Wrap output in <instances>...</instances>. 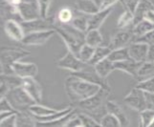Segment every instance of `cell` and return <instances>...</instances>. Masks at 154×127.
<instances>
[{
    "label": "cell",
    "instance_id": "obj_1",
    "mask_svg": "<svg viewBox=\"0 0 154 127\" xmlns=\"http://www.w3.org/2000/svg\"><path fill=\"white\" fill-rule=\"evenodd\" d=\"M64 88L69 99L74 104L95 96L100 90V86L84 81L74 76H70L65 79Z\"/></svg>",
    "mask_w": 154,
    "mask_h": 127
},
{
    "label": "cell",
    "instance_id": "obj_2",
    "mask_svg": "<svg viewBox=\"0 0 154 127\" xmlns=\"http://www.w3.org/2000/svg\"><path fill=\"white\" fill-rule=\"evenodd\" d=\"M110 92L111 91L100 88L95 96L77 103V108L82 111L81 113L88 115L89 117L100 122V119L107 114L106 101H107V97L109 96Z\"/></svg>",
    "mask_w": 154,
    "mask_h": 127
},
{
    "label": "cell",
    "instance_id": "obj_3",
    "mask_svg": "<svg viewBox=\"0 0 154 127\" xmlns=\"http://www.w3.org/2000/svg\"><path fill=\"white\" fill-rule=\"evenodd\" d=\"M54 30L61 38L68 51L78 56L82 45L85 44V33L74 28L71 24H58L56 21Z\"/></svg>",
    "mask_w": 154,
    "mask_h": 127
},
{
    "label": "cell",
    "instance_id": "obj_4",
    "mask_svg": "<svg viewBox=\"0 0 154 127\" xmlns=\"http://www.w3.org/2000/svg\"><path fill=\"white\" fill-rule=\"evenodd\" d=\"M5 98L15 112H29L30 108L36 104L22 86L12 89Z\"/></svg>",
    "mask_w": 154,
    "mask_h": 127
},
{
    "label": "cell",
    "instance_id": "obj_5",
    "mask_svg": "<svg viewBox=\"0 0 154 127\" xmlns=\"http://www.w3.org/2000/svg\"><path fill=\"white\" fill-rule=\"evenodd\" d=\"M29 55L30 52L23 49L3 47L1 49V60H0L1 75H13V65Z\"/></svg>",
    "mask_w": 154,
    "mask_h": 127
},
{
    "label": "cell",
    "instance_id": "obj_6",
    "mask_svg": "<svg viewBox=\"0 0 154 127\" xmlns=\"http://www.w3.org/2000/svg\"><path fill=\"white\" fill-rule=\"evenodd\" d=\"M57 67L61 69H65V70L72 72H79L89 69L92 65L87 64V63L82 62L78 56H76L71 52H67L64 56H62L57 61Z\"/></svg>",
    "mask_w": 154,
    "mask_h": 127
},
{
    "label": "cell",
    "instance_id": "obj_7",
    "mask_svg": "<svg viewBox=\"0 0 154 127\" xmlns=\"http://www.w3.org/2000/svg\"><path fill=\"white\" fill-rule=\"evenodd\" d=\"M124 102L129 108L136 110L138 112H143L147 109L146 93L138 88H133L124 98Z\"/></svg>",
    "mask_w": 154,
    "mask_h": 127
},
{
    "label": "cell",
    "instance_id": "obj_8",
    "mask_svg": "<svg viewBox=\"0 0 154 127\" xmlns=\"http://www.w3.org/2000/svg\"><path fill=\"white\" fill-rule=\"evenodd\" d=\"M71 76L77 77L79 78L82 79V80H84V81H87L89 83L98 85L103 89L111 91V88H110V85L108 84V82L106 81V79L100 77L98 75V74L96 73V71H95L94 66H91L89 69H86V70H83V71L72 72Z\"/></svg>",
    "mask_w": 154,
    "mask_h": 127
},
{
    "label": "cell",
    "instance_id": "obj_9",
    "mask_svg": "<svg viewBox=\"0 0 154 127\" xmlns=\"http://www.w3.org/2000/svg\"><path fill=\"white\" fill-rule=\"evenodd\" d=\"M22 28L24 30L25 35L35 33V32H43V31H50L54 30L55 19L52 18H38L31 21H23Z\"/></svg>",
    "mask_w": 154,
    "mask_h": 127
},
{
    "label": "cell",
    "instance_id": "obj_10",
    "mask_svg": "<svg viewBox=\"0 0 154 127\" xmlns=\"http://www.w3.org/2000/svg\"><path fill=\"white\" fill-rule=\"evenodd\" d=\"M132 42H134V36L131 30H120L112 36L108 47L114 51L128 47Z\"/></svg>",
    "mask_w": 154,
    "mask_h": 127
},
{
    "label": "cell",
    "instance_id": "obj_11",
    "mask_svg": "<svg viewBox=\"0 0 154 127\" xmlns=\"http://www.w3.org/2000/svg\"><path fill=\"white\" fill-rule=\"evenodd\" d=\"M13 72L15 76L21 78H35L38 76V67L33 62L17 61L13 65Z\"/></svg>",
    "mask_w": 154,
    "mask_h": 127
},
{
    "label": "cell",
    "instance_id": "obj_12",
    "mask_svg": "<svg viewBox=\"0 0 154 127\" xmlns=\"http://www.w3.org/2000/svg\"><path fill=\"white\" fill-rule=\"evenodd\" d=\"M55 30L43 31V32H35L25 35V38L21 41V43L26 46H41L44 45L48 41L54 34Z\"/></svg>",
    "mask_w": 154,
    "mask_h": 127
},
{
    "label": "cell",
    "instance_id": "obj_13",
    "mask_svg": "<svg viewBox=\"0 0 154 127\" xmlns=\"http://www.w3.org/2000/svg\"><path fill=\"white\" fill-rule=\"evenodd\" d=\"M17 8L23 21H31L41 18L40 10L35 1H23Z\"/></svg>",
    "mask_w": 154,
    "mask_h": 127
},
{
    "label": "cell",
    "instance_id": "obj_14",
    "mask_svg": "<svg viewBox=\"0 0 154 127\" xmlns=\"http://www.w3.org/2000/svg\"><path fill=\"white\" fill-rule=\"evenodd\" d=\"M4 31L8 38L13 39L14 41L20 42L25 38V33L20 22L15 20H7L4 21Z\"/></svg>",
    "mask_w": 154,
    "mask_h": 127
},
{
    "label": "cell",
    "instance_id": "obj_15",
    "mask_svg": "<svg viewBox=\"0 0 154 127\" xmlns=\"http://www.w3.org/2000/svg\"><path fill=\"white\" fill-rule=\"evenodd\" d=\"M149 46L142 42H132L128 46L130 59L136 62H145L147 60Z\"/></svg>",
    "mask_w": 154,
    "mask_h": 127
},
{
    "label": "cell",
    "instance_id": "obj_16",
    "mask_svg": "<svg viewBox=\"0 0 154 127\" xmlns=\"http://www.w3.org/2000/svg\"><path fill=\"white\" fill-rule=\"evenodd\" d=\"M22 87L28 93L29 96L35 100V103L39 104L42 100V87L35 78H24Z\"/></svg>",
    "mask_w": 154,
    "mask_h": 127
},
{
    "label": "cell",
    "instance_id": "obj_17",
    "mask_svg": "<svg viewBox=\"0 0 154 127\" xmlns=\"http://www.w3.org/2000/svg\"><path fill=\"white\" fill-rule=\"evenodd\" d=\"M106 110L107 113L113 115L115 118L119 119L122 127H127L129 125V119L126 116L123 107L119 103H117L113 100H108L106 101Z\"/></svg>",
    "mask_w": 154,
    "mask_h": 127
},
{
    "label": "cell",
    "instance_id": "obj_18",
    "mask_svg": "<svg viewBox=\"0 0 154 127\" xmlns=\"http://www.w3.org/2000/svg\"><path fill=\"white\" fill-rule=\"evenodd\" d=\"M113 12V7L105 10H100L97 14L90 15L89 23H88V31L89 30H99L100 26L103 24L105 19L107 18L111 13Z\"/></svg>",
    "mask_w": 154,
    "mask_h": 127
},
{
    "label": "cell",
    "instance_id": "obj_19",
    "mask_svg": "<svg viewBox=\"0 0 154 127\" xmlns=\"http://www.w3.org/2000/svg\"><path fill=\"white\" fill-rule=\"evenodd\" d=\"M142 63L143 62H136L132 59H128L122 62L114 63V66H115V70L122 71L135 78L137 77V73L139 71Z\"/></svg>",
    "mask_w": 154,
    "mask_h": 127
},
{
    "label": "cell",
    "instance_id": "obj_20",
    "mask_svg": "<svg viewBox=\"0 0 154 127\" xmlns=\"http://www.w3.org/2000/svg\"><path fill=\"white\" fill-rule=\"evenodd\" d=\"M75 10L82 14L92 15L100 12V5L95 0H76Z\"/></svg>",
    "mask_w": 154,
    "mask_h": 127
},
{
    "label": "cell",
    "instance_id": "obj_21",
    "mask_svg": "<svg viewBox=\"0 0 154 127\" xmlns=\"http://www.w3.org/2000/svg\"><path fill=\"white\" fill-rule=\"evenodd\" d=\"M1 18L4 21L15 20L20 23L23 22V19L19 14L18 8L15 6H12V5H9L7 3H5L4 1L1 4Z\"/></svg>",
    "mask_w": 154,
    "mask_h": 127
},
{
    "label": "cell",
    "instance_id": "obj_22",
    "mask_svg": "<svg viewBox=\"0 0 154 127\" xmlns=\"http://www.w3.org/2000/svg\"><path fill=\"white\" fill-rule=\"evenodd\" d=\"M38 121L30 112H17L15 115V127H36Z\"/></svg>",
    "mask_w": 154,
    "mask_h": 127
},
{
    "label": "cell",
    "instance_id": "obj_23",
    "mask_svg": "<svg viewBox=\"0 0 154 127\" xmlns=\"http://www.w3.org/2000/svg\"><path fill=\"white\" fill-rule=\"evenodd\" d=\"M152 77H154V62L147 60L143 62L135 79L138 82H142Z\"/></svg>",
    "mask_w": 154,
    "mask_h": 127
},
{
    "label": "cell",
    "instance_id": "obj_24",
    "mask_svg": "<svg viewBox=\"0 0 154 127\" xmlns=\"http://www.w3.org/2000/svg\"><path fill=\"white\" fill-rule=\"evenodd\" d=\"M89 17H90V15L82 14L81 12H78L77 10H75V15H74V18L71 21L70 24L74 28H76L79 31L86 34V32L88 31Z\"/></svg>",
    "mask_w": 154,
    "mask_h": 127
},
{
    "label": "cell",
    "instance_id": "obj_25",
    "mask_svg": "<svg viewBox=\"0 0 154 127\" xmlns=\"http://www.w3.org/2000/svg\"><path fill=\"white\" fill-rule=\"evenodd\" d=\"M132 34H133L134 36V41L138 38H142L145 35L148 34L149 32L154 30V24L148 22L147 20H142L140 22H138L137 24H135L132 29H130Z\"/></svg>",
    "mask_w": 154,
    "mask_h": 127
},
{
    "label": "cell",
    "instance_id": "obj_26",
    "mask_svg": "<svg viewBox=\"0 0 154 127\" xmlns=\"http://www.w3.org/2000/svg\"><path fill=\"white\" fill-rule=\"evenodd\" d=\"M94 69L100 77L106 79V77H107L111 73L115 71V66H114V63L109 59H105L100 62L97 63L96 65H94Z\"/></svg>",
    "mask_w": 154,
    "mask_h": 127
},
{
    "label": "cell",
    "instance_id": "obj_27",
    "mask_svg": "<svg viewBox=\"0 0 154 127\" xmlns=\"http://www.w3.org/2000/svg\"><path fill=\"white\" fill-rule=\"evenodd\" d=\"M75 15V9L71 7H62L57 12L55 17V21L58 24H70Z\"/></svg>",
    "mask_w": 154,
    "mask_h": 127
},
{
    "label": "cell",
    "instance_id": "obj_28",
    "mask_svg": "<svg viewBox=\"0 0 154 127\" xmlns=\"http://www.w3.org/2000/svg\"><path fill=\"white\" fill-rule=\"evenodd\" d=\"M60 110H56V109H53V108H49V107H46L44 105H41V104H35L33 105L29 112L34 116V117L36 118H47V117H50V116H53L57 114Z\"/></svg>",
    "mask_w": 154,
    "mask_h": 127
},
{
    "label": "cell",
    "instance_id": "obj_29",
    "mask_svg": "<svg viewBox=\"0 0 154 127\" xmlns=\"http://www.w3.org/2000/svg\"><path fill=\"white\" fill-rule=\"evenodd\" d=\"M134 25V14L129 11L125 10L122 14L118 21H117V28L119 30H127Z\"/></svg>",
    "mask_w": 154,
    "mask_h": 127
},
{
    "label": "cell",
    "instance_id": "obj_30",
    "mask_svg": "<svg viewBox=\"0 0 154 127\" xmlns=\"http://www.w3.org/2000/svg\"><path fill=\"white\" fill-rule=\"evenodd\" d=\"M154 9V4L150 0H141L134 13V25L144 20V15L148 10ZM133 25V26H134Z\"/></svg>",
    "mask_w": 154,
    "mask_h": 127
},
{
    "label": "cell",
    "instance_id": "obj_31",
    "mask_svg": "<svg viewBox=\"0 0 154 127\" xmlns=\"http://www.w3.org/2000/svg\"><path fill=\"white\" fill-rule=\"evenodd\" d=\"M103 41V38L100 30H89L86 32L85 44L93 47V48H98V47L102 46Z\"/></svg>",
    "mask_w": 154,
    "mask_h": 127
},
{
    "label": "cell",
    "instance_id": "obj_32",
    "mask_svg": "<svg viewBox=\"0 0 154 127\" xmlns=\"http://www.w3.org/2000/svg\"><path fill=\"white\" fill-rule=\"evenodd\" d=\"M111 50L108 46H100L98 48L95 49V52H94V55H93V57L91 61L89 62L90 65H96L97 63L100 62L102 60L105 59H108L109 55L111 54Z\"/></svg>",
    "mask_w": 154,
    "mask_h": 127
},
{
    "label": "cell",
    "instance_id": "obj_33",
    "mask_svg": "<svg viewBox=\"0 0 154 127\" xmlns=\"http://www.w3.org/2000/svg\"><path fill=\"white\" fill-rule=\"evenodd\" d=\"M77 109L75 108V110L71 112L70 114H68L65 117H63L60 119H57L54 121H50V122H38V125L36 127H64V125L70 120L74 116L77 115Z\"/></svg>",
    "mask_w": 154,
    "mask_h": 127
},
{
    "label": "cell",
    "instance_id": "obj_34",
    "mask_svg": "<svg viewBox=\"0 0 154 127\" xmlns=\"http://www.w3.org/2000/svg\"><path fill=\"white\" fill-rule=\"evenodd\" d=\"M108 59L113 63L122 62V61H125V60L131 59H130V55H129L128 47L112 51V52H111V54L109 55Z\"/></svg>",
    "mask_w": 154,
    "mask_h": 127
},
{
    "label": "cell",
    "instance_id": "obj_35",
    "mask_svg": "<svg viewBox=\"0 0 154 127\" xmlns=\"http://www.w3.org/2000/svg\"><path fill=\"white\" fill-rule=\"evenodd\" d=\"M95 49H96V48H93V47L89 46L87 44H83L82 47L81 48V51H79V53L78 57L82 62L89 64V62L91 61L92 57H93Z\"/></svg>",
    "mask_w": 154,
    "mask_h": 127
},
{
    "label": "cell",
    "instance_id": "obj_36",
    "mask_svg": "<svg viewBox=\"0 0 154 127\" xmlns=\"http://www.w3.org/2000/svg\"><path fill=\"white\" fill-rule=\"evenodd\" d=\"M100 123L103 125V127H122L119 119L109 113L106 114L104 117L100 119Z\"/></svg>",
    "mask_w": 154,
    "mask_h": 127
},
{
    "label": "cell",
    "instance_id": "obj_37",
    "mask_svg": "<svg viewBox=\"0 0 154 127\" xmlns=\"http://www.w3.org/2000/svg\"><path fill=\"white\" fill-rule=\"evenodd\" d=\"M53 1H54V0H35V2L38 3L39 10H40L41 18H44V19L48 18L49 11L52 6Z\"/></svg>",
    "mask_w": 154,
    "mask_h": 127
},
{
    "label": "cell",
    "instance_id": "obj_38",
    "mask_svg": "<svg viewBox=\"0 0 154 127\" xmlns=\"http://www.w3.org/2000/svg\"><path fill=\"white\" fill-rule=\"evenodd\" d=\"M140 118L143 127H148L154 119V110L146 109L143 112H140Z\"/></svg>",
    "mask_w": 154,
    "mask_h": 127
},
{
    "label": "cell",
    "instance_id": "obj_39",
    "mask_svg": "<svg viewBox=\"0 0 154 127\" xmlns=\"http://www.w3.org/2000/svg\"><path fill=\"white\" fill-rule=\"evenodd\" d=\"M78 116H79V118L81 119L82 123L85 127H103V125L100 124L98 120L94 119L91 117H89V116L86 114L79 113Z\"/></svg>",
    "mask_w": 154,
    "mask_h": 127
},
{
    "label": "cell",
    "instance_id": "obj_40",
    "mask_svg": "<svg viewBox=\"0 0 154 127\" xmlns=\"http://www.w3.org/2000/svg\"><path fill=\"white\" fill-rule=\"evenodd\" d=\"M136 88L140 89L143 92L147 93V94L154 93V77L149 78L145 81H142V82H138Z\"/></svg>",
    "mask_w": 154,
    "mask_h": 127
},
{
    "label": "cell",
    "instance_id": "obj_41",
    "mask_svg": "<svg viewBox=\"0 0 154 127\" xmlns=\"http://www.w3.org/2000/svg\"><path fill=\"white\" fill-rule=\"evenodd\" d=\"M120 2L123 5L125 10L129 11V12L134 14L141 0H120Z\"/></svg>",
    "mask_w": 154,
    "mask_h": 127
},
{
    "label": "cell",
    "instance_id": "obj_42",
    "mask_svg": "<svg viewBox=\"0 0 154 127\" xmlns=\"http://www.w3.org/2000/svg\"><path fill=\"white\" fill-rule=\"evenodd\" d=\"M134 42H142V43L147 44L148 46L154 45V30L145 35L144 36H142V38L136 39Z\"/></svg>",
    "mask_w": 154,
    "mask_h": 127
},
{
    "label": "cell",
    "instance_id": "obj_43",
    "mask_svg": "<svg viewBox=\"0 0 154 127\" xmlns=\"http://www.w3.org/2000/svg\"><path fill=\"white\" fill-rule=\"evenodd\" d=\"M1 112H15L6 98H2L0 99V113Z\"/></svg>",
    "mask_w": 154,
    "mask_h": 127
},
{
    "label": "cell",
    "instance_id": "obj_44",
    "mask_svg": "<svg viewBox=\"0 0 154 127\" xmlns=\"http://www.w3.org/2000/svg\"><path fill=\"white\" fill-rule=\"evenodd\" d=\"M15 115L4 120H0V127H15Z\"/></svg>",
    "mask_w": 154,
    "mask_h": 127
},
{
    "label": "cell",
    "instance_id": "obj_45",
    "mask_svg": "<svg viewBox=\"0 0 154 127\" xmlns=\"http://www.w3.org/2000/svg\"><path fill=\"white\" fill-rule=\"evenodd\" d=\"M82 124V120L79 118L78 114L75 115L74 117L68 121V122L64 125V127H78L79 125Z\"/></svg>",
    "mask_w": 154,
    "mask_h": 127
},
{
    "label": "cell",
    "instance_id": "obj_46",
    "mask_svg": "<svg viewBox=\"0 0 154 127\" xmlns=\"http://www.w3.org/2000/svg\"><path fill=\"white\" fill-rule=\"evenodd\" d=\"M120 1V0H102L100 4V10H105L108 8H112L116 2Z\"/></svg>",
    "mask_w": 154,
    "mask_h": 127
},
{
    "label": "cell",
    "instance_id": "obj_47",
    "mask_svg": "<svg viewBox=\"0 0 154 127\" xmlns=\"http://www.w3.org/2000/svg\"><path fill=\"white\" fill-rule=\"evenodd\" d=\"M146 98L147 109L154 110V93H152V94L146 93Z\"/></svg>",
    "mask_w": 154,
    "mask_h": 127
},
{
    "label": "cell",
    "instance_id": "obj_48",
    "mask_svg": "<svg viewBox=\"0 0 154 127\" xmlns=\"http://www.w3.org/2000/svg\"><path fill=\"white\" fill-rule=\"evenodd\" d=\"M144 19L147 20L148 22L154 24V9H151V10L147 11V12L144 15Z\"/></svg>",
    "mask_w": 154,
    "mask_h": 127
},
{
    "label": "cell",
    "instance_id": "obj_49",
    "mask_svg": "<svg viewBox=\"0 0 154 127\" xmlns=\"http://www.w3.org/2000/svg\"><path fill=\"white\" fill-rule=\"evenodd\" d=\"M147 61L154 62V45L149 46V49H148V55H147Z\"/></svg>",
    "mask_w": 154,
    "mask_h": 127
},
{
    "label": "cell",
    "instance_id": "obj_50",
    "mask_svg": "<svg viewBox=\"0 0 154 127\" xmlns=\"http://www.w3.org/2000/svg\"><path fill=\"white\" fill-rule=\"evenodd\" d=\"M17 112H1L0 113V120H4L10 117H12V116L15 115Z\"/></svg>",
    "mask_w": 154,
    "mask_h": 127
},
{
    "label": "cell",
    "instance_id": "obj_51",
    "mask_svg": "<svg viewBox=\"0 0 154 127\" xmlns=\"http://www.w3.org/2000/svg\"><path fill=\"white\" fill-rule=\"evenodd\" d=\"M5 3H7L9 5H12V6L18 7L19 5L23 2V0H3Z\"/></svg>",
    "mask_w": 154,
    "mask_h": 127
},
{
    "label": "cell",
    "instance_id": "obj_52",
    "mask_svg": "<svg viewBox=\"0 0 154 127\" xmlns=\"http://www.w3.org/2000/svg\"><path fill=\"white\" fill-rule=\"evenodd\" d=\"M148 127H154V119H153V121L149 124V126H148Z\"/></svg>",
    "mask_w": 154,
    "mask_h": 127
},
{
    "label": "cell",
    "instance_id": "obj_53",
    "mask_svg": "<svg viewBox=\"0 0 154 127\" xmlns=\"http://www.w3.org/2000/svg\"><path fill=\"white\" fill-rule=\"evenodd\" d=\"M95 1H96V2L100 5V1H102V0H95Z\"/></svg>",
    "mask_w": 154,
    "mask_h": 127
},
{
    "label": "cell",
    "instance_id": "obj_54",
    "mask_svg": "<svg viewBox=\"0 0 154 127\" xmlns=\"http://www.w3.org/2000/svg\"><path fill=\"white\" fill-rule=\"evenodd\" d=\"M78 127H85V126H84V125H83V124H82H82H81V125H79V126H78Z\"/></svg>",
    "mask_w": 154,
    "mask_h": 127
},
{
    "label": "cell",
    "instance_id": "obj_55",
    "mask_svg": "<svg viewBox=\"0 0 154 127\" xmlns=\"http://www.w3.org/2000/svg\"><path fill=\"white\" fill-rule=\"evenodd\" d=\"M138 127H143V125L141 124V122H140V124H139V126H138Z\"/></svg>",
    "mask_w": 154,
    "mask_h": 127
}]
</instances>
